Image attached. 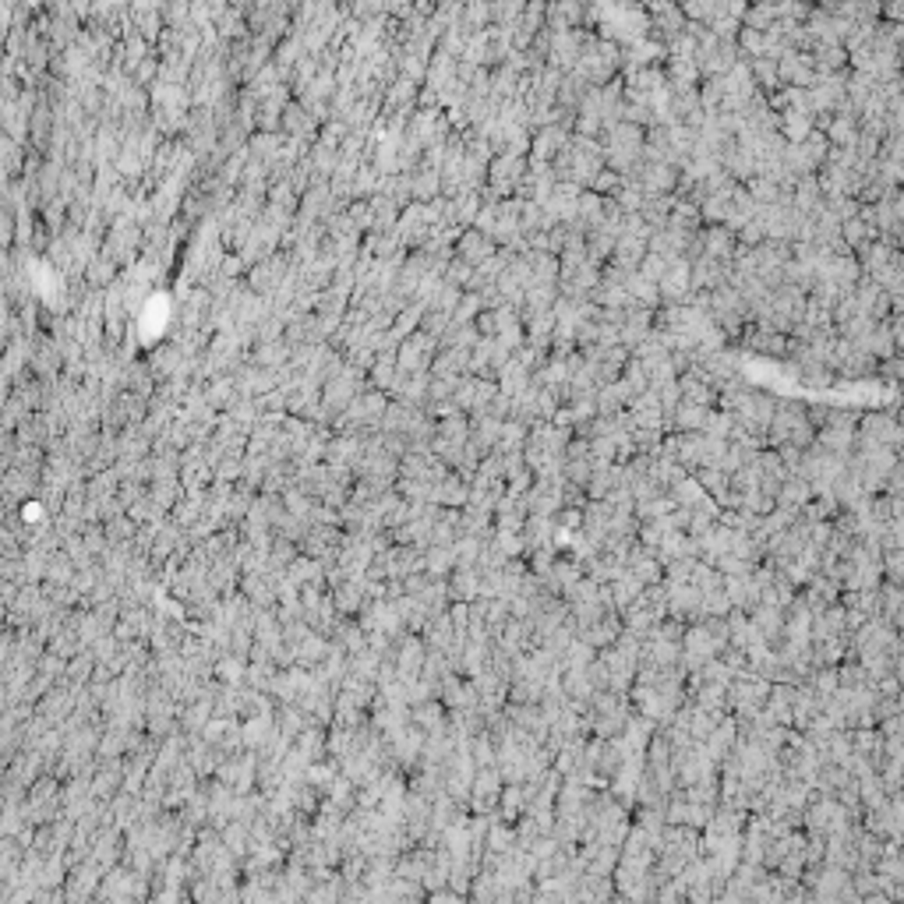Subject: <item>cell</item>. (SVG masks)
<instances>
[{"instance_id": "cell-1", "label": "cell", "mask_w": 904, "mask_h": 904, "mask_svg": "<svg viewBox=\"0 0 904 904\" xmlns=\"http://www.w3.org/2000/svg\"><path fill=\"white\" fill-rule=\"evenodd\" d=\"M618 64H622V50H618L614 42L601 39L598 32H591V35L583 39V53H580L576 71H580L594 89H601L611 78H618Z\"/></svg>"}, {"instance_id": "cell-2", "label": "cell", "mask_w": 904, "mask_h": 904, "mask_svg": "<svg viewBox=\"0 0 904 904\" xmlns=\"http://www.w3.org/2000/svg\"><path fill=\"white\" fill-rule=\"evenodd\" d=\"M646 21H650V39L661 42L664 50H668L671 42H678V35H682V28H685V14H682V7H675V4H650Z\"/></svg>"}, {"instance_id": "cell-3", "label": "cell", "mask_w": 904, "mask_h": 904, "mask_svg": "<svg viewBox=\"0 0 904 904\" xmlns=\"http://www.w3.org/2000/svg\"><path fill=\"white\" fill-rule=\"evenodd\" d=\"M527 174V156H495L488 163V188L498 195V198H513L520 177Z\"/></svg>"}, {"instance_id": "cell-4", "label": "cell", "mask_w": 904, "mask_h": 904, "mask_svg": "<svg viewBox=\"0 0 904 904\" xmlns=\"http://www.w3.org/2000/svg\"><path fill=\"white\" fill-rule=\"evenodd\" d=\"M855 435L869 445H884V449H898L901 445V424L898 417L891 413H869V417H859V428Z\"/></svg>"}, {"instance_id": "cell-5", "label": "cell", "mask_w": 904, "mask_h": 904, "mask_svg": "<svg viewBox=\"0 0 904 904\" xmlns=\"http://www.w3.org/2000/svg\"><path fill=\"white\" fill-rule=\"evenodd\" d=\"M657 297H661V307H682L692 297V287H689V266L685 262H671L664 269V276L657 280Z\"/></svg>"}, {"instance_id": "cell-6", "label": "cell", "mask_w": 904, "mask_h": 904, "mask_svg": "<svg viewBox=\"0 0 904 904\" xmlns=\"http://www.w3.org/2000/svg\"><path fill=\"white\" fill-rule=\"evenodd\" d=\"M777 74H781L784 89H813V81H816V67H813L809 53H795V50H788L777 60Z\"/></svg>"}, {"instance_id": "cell-7", "label": "cell", "mask_w": 904, "mask_h": 904, "mask_svg": "<svg viewBox=\"0 0 904 904\" xmlns=\"http://www.w3.org/2000/svg\"><path fill=\"white\" fill-rule=\"evenodd\" d=\"M498 248H495V241L491 237H484L481 230H463L460 237H456V248H452V255L463 262V266H470V269H477V266H484L491 255H495Z\"/></svg>"}, {"instance_id": "cell-8", "label": "cell", "mask_w": 904, "mask_h": 904, "mask_svg": "<svg viewBox=\"0 0 904 904\" xmlns=\"http://www.w3.org/2000/svg\"><path fill=\"white\" fill-rule=\"evenodd\" d=\"M678 392H682V403L707 406V410L717 406V385H714L699 367H689L685 375H678Z\"/></svg>"}, {"instance_id": "cell-9", "label": "cell", "mask_w": 904, "mask_h": 904, "mask_svg": "<svg viewBox=\"0 0 904 904\" xmlns=\"http://www.w3.org/2000/svg\"><path fill=\"white\" fill-rule=\"evenodd\" d=\"M569 131H562V127H541V131H534L530 135V152H527V159L530 163H555V156L569 145Z\"/></svg>"}, {"instance_id": "cell-10", "label": "cell", "mask_w": 904, "mask_h": 904, "mask_svg": "<svg viewBox=\"0 0 904 904\" xmlns=\"http://www.w3.org/2000/svg\"><path fill=\"white\" fill-rule=\"evenodd\" d=\"M724 283H728V266H721V262H714V259H707V255H699V259L689 266V287H692V290L714 294V290L724 287Z\"/></svg>"}, {"instance_id": "cell-11", "label": "cell", "mask_w": 904, "mask_h": 904, "mask_svg": "<svg viewBox=\"0 0 904 904\" xmlns=\"http://www.w3.org/2000/svg\"><path fill=\"white\" fill-rule=\"evenodd\" d=\"M749 350L763 353V357H788V336L774 332V328H763V325H753V328H742L738 336Z\"/></svg>"}, {"instance_id": "cell-12", "label": "cell", "mask_w": 904, "mask_h": 904, "mask_svg": "<svg viewBox=\"0 0 904 904\" xmlns=\"http://www.w3.org/2000/svg\"><path fill=\"white\" fill-rule=\"evenodd\" d=\"M428 375L442 382H460L463 375H470V350H438Z\"/></svg>"}, {"instance_id": "cell-13", "label": "cell", "mask_w": 904, "mask_h": 904, "mask_svg": "<svg viewBox=\"0 0 904 904\" xmlns=\"http://www.w3.org/2000/svg\"><path fill=\"white\" fill-rule=\"evenodd\" d=\"M699 241H703V255L714 259V262H721V266H728L731 255H735V248H738V241H735V234H731L728 227H703V230H699Z\"/></svg>"}, {"instance_id": "cell-14", "label": "cell", "mask_w": 904, "mask_h": 904, "mask_svg": "<svg viewBox=\"0 0 904 904\" xmlns=\"http://www.w3.org/2000/svg\"><path fill=\"white\" fill-rule=\"evenodd\" d=\"M643 255H646V241L618 237V241H614V248H611L607 266H614V269H622V273H636V269H639V262H643Z\"/></svg>"}, {"instance_id": "cell-15", "label": "cell", "mask_w": 904, "mask_h": 904, "mask_svg": "<svg viewBox=\"0 0 904 904\" xmlns=\"http://www.w3.org/2000/svg\"><path fill=\"white\" fill-rule=\"evenodd\" d=\"M629 399H632V389L618 378V382H611V385H604L594 392V403H598V417H618L625 406H629Z\"/></svg>"}, {"instance_id": "cell-16", "label": "cell", "mask_w": 904, "mask_h": 904, "mask_svg": "<svg viewBox=\"0 0 904 904\" xmlns=\"http://www.w3.org/2000/svg\"><path fill=\"white\" fill-rule=\"evenodd\" d=\"M816 74H838V71H848V53L845 46H831V42H816L813 53H809Z\"/></svg>"}, {"instance_id": "cell-17", "label": "cell", "mask_w": 904, "mask_h": 904, "mask_svg": "<svg viewBox=\"0 0 904 904\" xmlns=\"http://www.w3.org/2000/svg\"><path fill=\"white\" fill-rule=\"evenodd\" d=\"M498 431H502V421H495V417H470V438H467V442H470L481 456H488V452H495Z\"/></svg>"}, {"instance_id": "cell-18", "label": "cell", "mask_w": 904, "mask_h": 904, "mask_svg": "<svg viewBox=\"0 0 904 904\" xmlns=\"http://www.w3.org/2000/svg\"><path fill=\"white\" fill-rule=\"evenodd\" d=\"M495 385H498V392L502 396H509V399H516L523 389H530V371L523 367V364H516V360H509L502 371H498V378H495Z\"/></svg>"}, {"instance_id": "cell-19", "label": "cell", "mask_w": 904, "mask_h": 904, "mask_svg": "<svg viewBox=\"0 0 904 904\" xmlns=\"http://www.w3.org/2000/svg\"><path fill=\"white\" fill-rule=\"evenodd\" d=\"M435 438L449 442V445H467L470 438V417L467 413H449L442 421H435Z\"/></svg>"}, {"instance_id": "cell-20", "label": "cell", "mask_w": 904, "mask_h": 904, "mask_svg": "<svg viewBox=\"0 0 904 904\" xmlns=\"http://www.w3.org/2000/svg\"><path fill=\"white\" fill-rule=\"evenodd\" d=\"M749 74H753L756 92H763V96H774V92H781V89H784L774 60H763V57H760V60H749Z\"/></svg>"}, {"instance_id": "cell-21", "label": "cell", "mask_w": 904, "mask_h": 904, "mask_svg": "<svg viewBox=\"0 0 904 904\" xmlns=\"http://www.w3.org/2000/svg\"><path fill=\"white\" fill-rule=\"evenodd\" d=\"M816 445L820 449H827V452H834V456H852V445H855V431H848V428H820L816 431Z\"/></svg>"}, {"instance_id": "cell-22", "label": "cell", "mask_w": 904, "mask_h": 904, "mask_svg": "<svg viewBox=\"0 0 904 904\" xmlns=\"http://www.w3.org/2000/svg\"><path fill=\"white\" fill-rule=\"evenodd\" d=\"M668 227H671V230H682V234H699V230H703L699 205L675 202V205H671V212H668Z\"/></svg>"}, {"instance_id": "cell-23", "label": "cell", "mask_w": 904, "mask_h": 904, "mask_svg": "<svg viewBox=\"0 0 904 904\" xmlns=\"http://www.w3.org/2000/svg\"><path fill=\"white\" fill-rule=\"evenodd\" d=\"M527 445V424L520 421H502V431H498V442H495V452L498 456H513V452H523Z\"/></svg>"}, {"instance_id": "cell-24", "label": "cell", "mask_w": 904, "mask_h": 904, "mask_svg": "<svg viewBox=\"0 0 904 904\" xmlns=\"http://www.w3.org/2000/svg\"><path fill=\"white\" fill-rule=\"evenodd\" d=\"M625 294H629V301L639 304V307H650V311H657V307H661V297H657V283L643 280L639 273H629V280H625Z\"/></svg>"}, {"instance_id": "cell-25", "label": "cell", "mask_w": 904, "mask_h": 904, "mask_svg": "<svg viewBox=\"0 0 904 904\" xmlns=\"http://www.w3.org/2000/svg\"><path fill=\"white\" fill-rule=\"evenodd\" d=\"M435 498L452 502V509H456V506H463V502L470 498V484H467L460 474H449L445 481H438V484H435Z\"/></svg>"}, {"instance_id": "cell-26", "label": "cell", "mask_w": 904, "mask_h": 904, "mask_svg": "<svg viewBox=\"0 0 904 904\" xmlns=\"http://www.w3.org/2000/svg\"><path fill=\"white\" fill-rule=\"evenodd\" d=\"M591 304L594 307H625L629 304V294H625V287H618V283H604V280H598V287L591 290Z\"/></svg>"}, {"instance_id": "cell-27", "label": "cell", "mask_w": 904, "mask_h": 904, "mask_svg": "<svg viewBox=\"0 0 904 904\" xmlns=\"http://www.w3.org/2000/svg\"><path fill=\"white\" fill-rule=\"evenodd\" d=\"M488 18H491V25H498V28H509V32H513V25L523 18V4H520V0L488 4Z\"/></svg>"}, {"instance_id": "cell-28", "label": "cell", "mask_w": 904, "mask_h": 904, "mask_svg": "<svg viewBox=\"0 0 904 904\" xmlns=\"http://www.w3.org/2000/svg\"><path fill=\"white\" fill-rule=\"evenodd\" d=\"M774 21H777L774 4H756V7H746L742 14V28H756V32H770Z\"/></svg>"}, {"instance_id": "cell-29", "label": "cell", "mask_w": 904, "mask_h": 904, "mask_svg": "<svg viewBox=\"0 0 904 904\" xmlns=\"http://www.w3.org/2000/svg\"><path fill=\"white\" fill-rule=\"evenodd\" d=\"M731 428H735V417H731V413H724V410H710V413H707V424H703V435H710V438H724V442H728Z\"/></svg>"}, {"instance_id": "cell-30", "label": "cell", "mask_w": 904, "mask_h": 904, "mask_svg": "<svg viewBox=\"0 0 904 904\" xmlns=\"http://www.w3.org/2000/svg\"><path fill=\"white\" fill-rule=\"evenodd\" d=\"M470 276H474V269H470V266H463L456 255H452V262L442 269V283H449V287H456V290H467Z\"/></svg>"}, {"instance_id": "cell-31", "label": "cell", "mask_w": 904, "mask_h": 904, "mask_svg": "<svg viewBox=\"0 0 904 904\" xmlns=\"http://www.w3.org/2000/svg\"><path fill=\"white\" fill-rule=\"evenodd\" d=\"M481 314V301H477V294H463L460 304H456V311H452V318L449 321H456V325H470L474 318Z\"/></svg>"}, {"instance_id": "cell-32", "label": "cell", "mask_w": 904, "mask_h": 904, "mask_svg": "<svg viewBox=\"0 0 904 904\" xmlns=\"http://www.w3.org/2000/svg\"><path fill=\"white\" fill-rule=\"evenodd\" d=\"M668 266H671V262H664V259H661V255H653V251H646V255H643V262H639V269H636V273H639V276H643V280H650V283H657V280H661V276H664V269H668Z\"/></svg>"}, {"instance_id": "cell-33", "label": "cell", "mask_w": 904, "mask_h": 904, "mask_svg": "<svg viewBox=\"0 0 904 904\" xmlns=\"http://www.w3.org/2000/svg\"><path fill=\"white\" fill-rule=\"evenodd\" d=\"M877 375H884V378L898 382V378H901V360H898V353H894V357H884V360H877Z\"/></svg>"}]
</instances>
